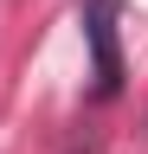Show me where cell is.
Segmentation results:
<instances>
[{
    "mask_svg": "<svg viewBox=\"0 0 148 154\" xmlns=\"http://www.w3.org/2000/svg\"><path fill=\"white\" fill-rule=\"evenodd\" d=\"M84 38H90V77L97 96H122V51H116V0H84Z\"/></svg>",
    "mask_w": 148,
    "mask_h": 154,
    "instance_id": "1",
    "label": "cell"
}]
</instances>
